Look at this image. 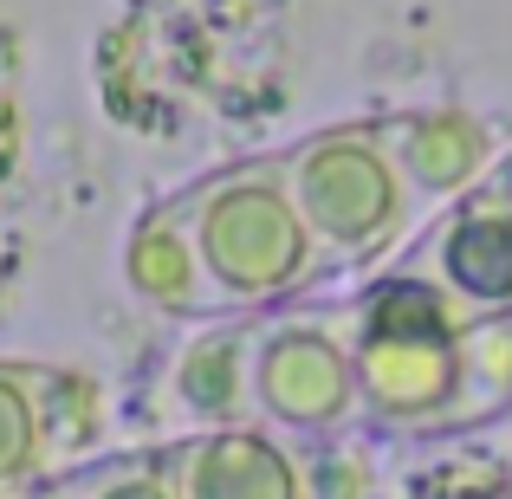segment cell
<instances>
[{
	"label": "cell",
	"mask_w": 512,
	"mask_h": 499,
	"mask_svg": "<svg viewBox=\"0 0 512 499\" xmlns=\"http://www.w3.org/2000/svg\"><path fill=\"white\" fill-rule=\"evenodd\" d=\"M279 175L312 240V299L376 279L500 156L474 111H383L279 143Z\"/></svg>",
	"instance_id": "cell-1"
},
{
	"label": "cell",
	"mask_w": 512,
	"mask_h": 499,
	"mask_svg": "<svg viewBox=\"0 0 512 499\" xmlns=\"http://www.w3.org/2000/svg\"><path fill=\"white\" fill-rule=\"evenodd\" d=\"M124 279L175 325H227L312 299V240L279 156H240L150 201L124 240Z\"/></svg>",
	"instance_id": "cell-2"
},
{
	"label": "cell",
	"mask_w": 512,
	"mask_h": 499,
	"mask_svg": "<svg viewBox=\"0 0 512 499\" xmlns=\"http://www.w3.org/2000/svg\"><path fill=\"white\" fill-rule=\"evenodd\" d=\"M331 312L357 441H454L512 415V318H467L396 266L331 292Z\"/></svg>",
	"instance_id": "cell-3"
},
{
	"label": "cell",
	"mask_w": 512,
	"mask_h": 499,
	"mask_svg": "<svg viewBox=\"0 0 512 499\" xmlns=\"http://www.w3.org/2000/svg\"><path fill=\"white\" fill-rule=\"evenodd\" d=\"M175 499H363L370 474L350 448L286 441L266 428H182L163 441Z\"/></svg>",
	"instance_id": "cell-4"
},
{
	"label": "cell",
	"mask_w": 512,
	"mask_h": 499,
	"mask_svg": "<svg viewBox=\"0 0 512 499\" xmlns=\"http://www.w3.org/2000/svg\"><path fill=\"white\" fill-rule=\"evenodd\" d=\"M389 266L422 279L435 299H448L467 318H512V188L487 169Z\"/></svg>",
	"instance_id": "cell-5"
},
{
	"label": "cell",
	"mask_w": 512,
	"mask_h": 499,
	"mask_svg": "<svg viewBox=\"0 0 512 499\" xmlns=\"http://www.w3.org/2000/svg\"><path fill=\"white\" fill-rule=\"evenodd\" d=\"M104 396L85 370L0 357V499L98 454Z\"/></svg>",
	"instance_id": "cell-6"
},
{
	"label": "cell",
	"mask_w": 512,
	"mask_h": 499,
	"mask_svg": "<svg viewBox=\"0 0 512 499\" xmlns=\"http://www.w3.org/2000/svg\"><path fill=\"white\" fill-rule=\"evenodd\" d=\"M13 499H175V487H169L163 441H150V448L85 454L78 467L33 480V487H20Z\"/></svg>",
	"instance_id": "cell-7"
},
{
	"label": "cell",
	"mask_w": 512,
	"mask_h": 499,
	"mask_svg": "<svg viewBox=\"0 0 512 499\" xmlns=\"http://www.w3.org/2000/svg\"><path fill=\"white\" fill-rule=\"evenodd\" d=\"M493 175H500V182L512 188V150H500V156H493Z\"/></svg>",
	"instance_id": "cell-8"
}]
</instances>
